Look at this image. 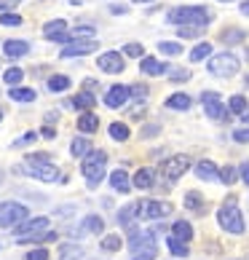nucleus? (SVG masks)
Returning a JSON list of instances; mask_svg holds the SVG:
<instances>
[{
	"mask_svg": "<svg viewBox=\"0 0 249 260\" xmlns=\"http://www.w3.org/2000/svg\"><path fill=\"white\" fill-rule=\"evenodd\" d=\"M201 32H204V27H180L177 30L180 38H198Z\"/></svg>",
	"mask_w": 249,
	"mask_h": 260,
	"instance_id": "a19ab883",
	"label": "nucleus"
},
{
	"mask_svg": "<svg viewBox=\"0 0 249 260\" xmlns=\"http://www.w3.org/2000/svg\"><path fill=\"white\" fill-rule=\"evenodd\" d=\"M24 260H49V249L38 247V249H32V252H27Z\"/></svg>",
	"mask_w": 249,
	"mask_h": 260,
	"instance_id": "c03bdc74",
	"label": "nucleus"
},
{
	"mask_svg": "<svg viewBox=\"0 0 249 260\" xmlns=\"http://www.w3.org/2000/svg\"><path fill=\"white\" fill-rule=\"evenodd\" d=\"M142 51H145V49H142V43H126V46H123V54H126V56H137V59H142Z\"/></svg>",
	"mask_w": 249,
	"mask_h": 260,
	"instance_id": "ea45409f",
	"label": "nucleus"
},
{
	"mask_svg": "<svg viewBox=\"0 0 249 260\" xmlns=\"http://www.w3.org/2000/svg\"><path fill=\"white\" fill-rule=\"evenodd\" d=\"M70 153H73V156L75 158H83V156H89V153H91V142L89 140H86V137H75L73 142H70Z\"/></svg>",
	"mask_w": 249,
	"mask_h": 260,
	"instance_id": "a878e982",
	"label": "nucleus"
},
{
	"mask_svg": "<svg viewBox=\"0 0 249 260\" xmlns=\"http://www.w3.org/2000/svg\"><path fill=\"white\" fill-rule=\"evenodd\" d=\"M49 228V217H27V220H22L16 228H14V234L22 239V236H35V234H43V231Z\"/></svg>",
	"mask_w": 249,
	"mask_h": 260,
	"instance_id": "9d476101",
	"label": "nucleus"
},
{
	"mask_svg": "<svg viewBox=\"0 0 249 260\" xmlns=\"http://www.w3.org/2000/svg\"><path fill=\"white\" fill-rule=\"evenodd\" d=\"M169 70H174V73H169L171 81H188L190 78V70H180V67H169Z\"/></svg>",
	"mask_w": 249,
	"mask_h": 260,
	"instance_id": "a18cd8bd",
	"label": "nucleus"
},
{
	"mask_svg": "<svg viewBox=\"0 0 249 260\" xmlns=\"http://www.w3.org/2000/svg\"><path fill=\"white\" fill-rule=\"evenodd\" d=\"M27 169L32 172V177L43 180V182H54V180H59V169H56L51 161H30V158H27Z\"/></svg>",
	"mask_w": 249,
	"mask_h": 260,
	"instance_id": "1a4fd4ad",
	"label": "nucleus"
},
{
	"mask_svg": "<svg viewBox=\"0 0 249 260\" xmlns=\"http://www.w3.org/2000/svg\"><path fill=\"white\" fill-rule=\"evenodd\" d=\"M64 89H70V78H67V75H51L49 91H64Z\"/></svg>",
	"mask_w": 249,
	"mask_h": 260,
	"instance_id": "2f4dec72",
	"label": "nucleus"
},
{
	"mask_svg": "<svg viewBox=\"0 0 249 260\" xmlns=\"http://www.w3.org/2000/svg\"><path fill=\"white\" fill-rule=\"evenodd\" d=\"M0 121H3V110H0Z\"/></svg>",
	"mask_w": 249,
	"mask_h": 260,
	"instance_id": "13d9d810",
	"label": "nucleus"
},
{
	"mask_svg": "<svg viewBox=\"0 0 249 260\" xmlns=\"http://www.w3.org/2000/svg\"><path fill=\"white\" fill-rule=\"evenodd\" d=\"M134 220H139V201H131V204H126V207L118 212V225L131 228Z\"/></svg>",
	"mask_w": 249,
	"mask_h": 260,
	"instance_id": "dca6fc26",
	"label": "nucleus"
},
{
	"mask_svg": "<svg viewBox=\"0 0 249 260\" xmlns=\"http://www.w3.org/2000/svg\"><path fill=\"white\" fill-rule=\"evenodd\" d=\"M94 105H97V97H94L91 91H81L78 97H73V108L75 110H86V113H89Z\"/></svg>",
	"mask_w": 249,
	"mask_h": 260,
	"instance_id": "5701e85b",
	"label": "nucleus"
},
{
	"mask_svg": "<svg viewBox=\"0 0 249 260\" xmlns=\"http://www.w3.org/2000/svg\"><path fill=\"white\" fill-rule=\"evenodd\" d=\"M16 3H22V0H11V6H16Z\"/></svg>",
	"mask_w": 249,
	"mask_h": 260,
	"instance_id": "4d7b16f0",
	"label": "nucleus"
},
{
	"mask_svg": "<svg viewBox=\"0 0 249 260\" xmlns=\"http://www.w3.org/2000/svg\"><path fill=\"white\" fill-rule=\"evenodd\" d=\"M131 185H134V188H139V190H150L153 185H156V172L148 169V167L137 169V175H134Z\"/></svg>",
	"mask_w": 249,
	"mask_h": 260,
	"instance_id": "4468645a",
	"label": "nucleus"
},
{
	"mask_svg": "<svg viewBox=\"0 0 249 260\" xmlns=\"http://www.w3.org/2000/svg\"><path fill=\"white\" fill-rule=\"evenodd\" d=\"M228 110H231V113H238V115H244V113H246V100L241 97V94H236V97L228 100Z\"/></svg>",
	"mask_w": 249,
	"mask_h": 260,
	"instance_id": "f704fd0d",
	"label": "nucleus"
},
{
	"mask_svg": "<svg viewBox=\"0 0 249 260\" xmlns=\"http://www.w3.org/2000/svg\"><path fill=\"white\" fill-rule=\"evenodd\" d=\"M41 137H46V140H54V137H56V132L49 126V123H46V126L41 129Z\"/></svg>",
	"mask_w": 249,
	"mask_h": 260,
	"instance_id": "de8ad7c7",
	"label": "nucleus"
},
{
	"mask_svg": "<svg viewBox=\"0 0 249 260\" xmlns=\"http://www.w3.org/2000/svg\"><path fill=\"white\" fill-rule=\"evenodd\" d=\"M104 167H108V153H104V150H91L89 156H83L81 172L86 177V185L97 188L99 182L104 180Z\"/></svg>",
	"mask_w": 249,
	"mask_h": 260,
	"instance_id": "f03ea898",
	"label": "nucleus"
},
{
	"mask_svg": "<svg viewBox=\"0 0 249 260\" xmlns=\"http://www.w3.org/2000/svg\"><path fill=\"white\" fill-rule=\"evenodd\" d=\"M97 67L104 73H110V75H118V73L126 70V62H123V56L118 51H104V54H99Z\"/></svg>",
	"mask_w": 249,
	"mask_h": 260,
	"instance_id": "9b49d317",
	"label": "nucleus"
},
{
	"mask_svg": "<svg viewBox=\"0 0 249 260\" xmlns=\"http://www.w3.org/2000/svg\"><path fill=\"white\" fill-rule=\"evenodd\" d=\"M158 134V126H145L142 129V137H156Z\"/></svg>",
	"mask_w": 249,
	"mask_h": 260,
	"instance_id": "09e8293b",
	"label": "nucleus"
},
{
	"mask_svg": "<svg viewBox=\"0 0 249 260\" xmlns=\"http://www.w3.org/2000/svg\"><path fill=\"white\" fill-rule=\"evenodd\" d=\"M244 38H246V32L238 30V27H228V30L220 32V41H223L225 46H236V43H241Z\"/></svg>",
	"mask_w": 249,
	"mask_h": 260,
	"instance_id": "b1692460",
	"label": "nucleus"
},
{
	"mask_svg": "<svg viewBox=\"0 0 249 260\" xmlns=\"http://www.w3.org/2000/svg\"><path fill=\"white\" fill-rule=\"evenodd\" d=\"M171 231H174V239H180V242H190L193 239V225L188 223V220H177L174 225H171Z\"/></svg>",
	"mask_w": 249,
	"mask_h": 260,
	"instance_id": "4be33fe9",
	"label": "nucleus"
},
{
	"mask_svg": "<svg viewBox=\"0 0 249 260\" xmlns=\"http://www.w3.org/2000/svg\"><path fill=\"white\" fill-rule=\"evenodd\" d=\"M139 70L145 75H164L169 67H166V62L156 59V56H142V59H139Z\"/></svg>",
	"mask_w": 249,
	"mask_h": 260,
	"instance_id": "2eb2a0df",
	"label": "nucleus"
},
{
	"mask_svg": "<svg viewBox=\"0 0 249 260\" xmlns=\"http://www.w3.org/2000/svg\"><path fill=\"white\" fill-rule=\"evenodd\" d=\"M134 3H150V0H134Z\"/></svg>",
	"mask_w": 249,
	"mask_h": 260,
	"instance_id": "6e6d98bb",
	"label": "nucleus"
},
{
	"mask_svg": "<svg viewBox=\"0 0 249 260\" xmlns=\"http://www.w3.org/2000/svg\"><path fill=\"white\" fill-rule=\"evenodd\" d=\"M217 220H220V228L228 231V234H244V228H246L244 215H241V209H238V204L233 199L217 209Z\"/></svg>",
	"mask_w": 249,
	"mask_h": 260,
	"instance_id": "7ed1b4c3",
	"label": "nucleus"
},
{
	"mask_svg": "<svg viewBox=\"0 0 249 260\" xmlns=\"http://www.w3.org/2000/svg\"><path fill=\"white\" fill-rule=\"evenodd\" d=\"M121 244H123V239L118 236V234H108L102 239V249H108V252H116V249H121Z\"/></svg>",
	"mask_w": 249,
	"mask_h": 260,
	"instance_id": "72a5a7b5",
	"label": "nucleus"
},
{
	"mask_svg": "<svg viewBox=\"0 0 249 260\" xmlns=\"http://www.w3.org/2000/svg\"><path fill=\"white\" fill-rule=\"evenodd\" d=\"M171 215V204L169 201H139V220H158Z\"/></svg>",
	"mask_w": 249,
	"mask_h": 260,
	"instance_id": "0eeeda50",
	"label": "nucleus"
},
{
	"mask_svg": "<svg viewBox=\"0 0 249 260\" xmlns=\"http://www.w3.org/2000/svg\"><path fill=\"white\" fill-rule=\"evenodd\" d=\"M236 70H238V59L228 51L209 59V73L217 75V78H231V75H236Z\"/></svg>",
	"mask_w": 249,
	"mask_h": 260,
	"instance_id": "39448f33",
	"label": "nucleus"
},
{
	"mask_svg": "<svg viewBox=\"0 0 249 260\" xmlns=\"http://www.w3.org/2000/svg\"><path fill=\"white\" fill-rule=\"evenodd\" d=\"M35 137H38L35 132H27V134H22L19 140H14V148H24V145H30V142H35Z\"/></svg>",
	"mask_w": 249,
	"mask_h": 260,
	"instance_id": "37998d69",
	"label": "nucleus"
},
{
	"mask_svg": "<svg viewBox=\"0 0 249 260\" xmlns=\"http://www.w3.org/2000/svg\"><path fill=\"white\" fill-rule=\"evenodd\" d=\"M110 137L116 142H126L129 140V126H126V123H121V121L110 123Z\"/></svg>",
	"mask_w": 249,
	"mask_h": 260,
	"instance_id": "c756f323",
	"label": "nucleus"
},
{
	"mask_svg": "<svg viewBox=\"0 0 249 260\" xmlns=\"http://www.w3.org/2000/svg\"><path fill=\"white\" fill-rule=\"evenodd\" d=\"M188 169H190V158L188 156H171V158H166L164 164H161V172H164V177H169V180L183 177Z\"/></svg>",
	"mask_w": 249,
	"mask_h": 260,
	"instance_id": "6e6552de",
	"label": "nucleus"
},
{
	"mask_svg": "<svg viewBox=\"0 0 249 260\" xmlns=\"http://www.w3.org/2000/svg\"><path fill=\"white\" fill-rule=\"evenodd\" d=\"M169 22L171 24H183V27H204L212 14L206 11V6H180L169 11Z\"/></svg>",
	"mask_w": 249,
	"mask_h": 260,
	"instance_id": "f257e3e1",
	"label": "nucleus"
},
{
	"mask_svg": "<svg viewBox=\"0 0 249 260\" xmlns=\"http://www.w3.org/2000/svg\"><path fill=\"white\" fill-rule=\"evenodd\" d=\"M209 54H212V46H209V43H198L196 49L190 51V62H204Z\"/></svg>",
	"mask_w": 249,
	"mask_h": 260,
	"instance_id": "473e14b6",
	"label": "nucleus"
},
{
	"mask_svg": "<svg viewBox=\"0 0 249 260\" xmlns=\"http://www.w3.org/2000/svg\"><path fill=\"white\" fill-rule=\"evenodd\" d=\"M8 97L14 102H35V89H24V86H14L8 91Z\"/></svg>",
	"mask_w": 249,
	"mask_h": 260,
	"instance_id": "bb28decb",
	"label": "nucleus"
},
{
	"mask_svg": "<svg viewBox=\"0 0 249 260\" xmlns=\"http://www.w3.org/2000/svg\"><path fill=\"white\" fill-rule=\"evenodd\" d=\"M102 231H104V220L99 215H89L83 220L81 228H75V236H81V234H102Z\"/></svg>",
	"mask_w": 249,
	"mask_h": 260,
	"instance_id": "f3484780",
	"label": "nucleus"
},
{
	"mask_svg": "<svg viewBox=\"0 0 249 260\" xmlns=\"http://www.w3.org/2000/svg\"><path fill=\"white\" fill-rule=\"evenodd\" d=\"M110 11H113V14H126V6H113Z\"/></svg>",
	"mask_w": 249,
	"mask_h": 260,
	"instance_id": "603ef678",
	"label": "nucleus"
},
{
	"mask_svg": "<svg viewBox=\"0 0 249 260\" xmlns=\"http://www.w3.org/2000/svg\"><path fill=\"white\" fill-rule=\"evenodd\" d=\"M166 247L171 249V255H177V257H188V255H190L188 244H185V242H180V239H174V236H169V239H166Z\"/></svg>",
	"mask_w": 249,
	"mask_h": 260,
	"instance_id": "c85d7f7f",
	"label": "nucleus"
},
{
	"mask_svg": "<svg viewBox=\"0 0 249 260\" xmlns=\"http://www.w3.org/2000/svg\"><path fill=\"white\" fill-rule=\"evenodd\" d=\"M201 102H204V113H206L212 121H223V118H225L228 108L223 105V100H220L217 91H204V94H201Z\"/></svg>",
	"mask_w": 249,
	"mask_h": 260,
	"instance_id": "423d86ee",
	"label": "nucleus"
},
{
	"mask_svg": "<svg viewBox=\"0 0 249 260\" xmlns=\"http://www.w3.org/2000/svg\"><path fill=\"white\" fill-rule=\"evenodd\" d=\"M6 8H8V3H0V11H6Z\"/></svg>",
	"mask_w": 249,
	"mask_h": 260,
	"instance_id": "5fc2aeb1",
	"label": "nucleus"
},
{
	"mask_svg": "<svg viewBox=\"0 0 249 260\" xmlns=\"http://www.w3.org/2000/svg\"><path fill=\"white\" fill-rule=\"evenodd\" d=\"M3 78H6V83L14 89V86L22 83V78H24V70H22V67H8V70L3 73Z\"/></svg>",
	"mask_w": 249,
	"mask_h": 260,
	"instance_id": "7c9ffc66",
	"label": "nucleus"
},
{
	"mask_svg": "<svg viewBox=\"0 0 249 260\" xmlns=\"http://www.w3.org/2000/svg\"><path fill=\"white\" fill-rule=\"evenodd\" d=\"M78 129L86 132V134H91V132H97L99 129V118L94 113H83L81 118H78Z\"/></svg>",
	"mask_w": 249,
	"mask_h": 260,
	"instance_id": "393cba45",
	"label": "nucleus"
},
{
	"mask_svg": "<svg viewBox=\"0 0 249 260\" xmlns=\"http://www.w3.org/2000/svg\"><path fill=\"white\" fill-rule=\"evenodd\" d=\"M3 51H6V56H11V59H19V56L30 54V43L27 41H6Z\"/></svg>",
	"mask_w": 249,
	"mask_h": 260,
	"instance_id": "a211bd4d",
	"label": "nucleus"
},
{
	"mask_svg": "<svg viewBox=\"0 0 249 260\" xmlns=\"http://www.w3.org/2000/svg\"><path fill=\"white\" fill-rule=\"evenodd\" d=\"M129 100V86H110L108 94H104V105L108 108H121Z\"/></svg>",
	"mask_w": 249,
	"mask_h": 260,
	"instance_id": "ddd939ff",
	"label": "nucleus"
},
{
	"mask_svg": "<svg viewBox=\"0 0 249 260\" xmlns=\"http://www.w3.org/2000/svg\"><path fill=\"white\" fill-rule=\"evenodd\" d=\"M158 49H161V54H164V56H177V54H183V46L174 43V41H164V43L158 46Z\"/></svg>",
	"mask_w": 249,
	"mask_h": 260,
	"instance_id": "c9c22d12",
	"label": "nucleus"
},
{
	"mask_svg": "<svg viewBox=\"0 0 249 260\" xmlns=\"http://www.w3.org/2000/svg\"><path fill=\"white\" fill-rule=\"evenodd\" d=\"M27 215H30V209L24 204L6 201V204H0V228H16L22 220H27Z\"/></svg>",
	"mask_w": 249,
	"mask_h": 260,
	"instance_id": "20e7f679",
	"label": "nucleus"
},
{
	"mask_svg": "<svg viewBox=\"0 0 249 260\" xmlns=\"http://www.w3.org/2000/svg\"><path fill=\"white\" fill-rule=\"evenodd\" d=\"M110 185L116 188L118 193H129V190H131V180H129V175L123 169H116L110 175Z\"/></svg>",
	"mask_w": 249,
	"mask_h": 260,
	"instance_id": "aec40b11",
	"label": "nucleus"
},
{
	"mask_svg": "<svg viewBox=\"0 0 249 260\" xmlns=\"http://www.w3.org/2000/svg\"><path fill=\"white\" fill-rule=\"evenodd\" d=\"M241 118H244V123H249V113H244V115H241Z\"/></svg>",
	"mask_w": 249,
	"mask_h": 260,
	"instance_id": "864d4df0",
	"label": "nucleus"
},
{
	"mask_svg": "<svg viewBox=\"0 0 249 260\" xmlns=\"http://www.w3.org/2000/svg\"><path fill=\"white\" fill-rule=\"evenodd\" d=\"M185 207L188 209H201V196L196 193V190H190V193L185 196Z\"/></svg>",
	"mask_w": 249,
	"mask_h": 260,
	"instance_id": "79ce46f5",
	"label": "nucleus"
},
{
	"mask_svg": "<svg viewBox=\"0 0 249 260\" xmlns=\"http://www.w3.org/2000/svg\"><path fill=\"white\" fill-rule=\"evenodd\" d=\"M196 177H198V180H206V182L220 180V169L215 167L212 161H198V164H196Z\"/></svg>",
	"mask_w": 249,
	"mask_h": 260,
	"instance_id": "6ab92c4d",
	"label": "nucleus"
},
{
	"mask_svg": "<svg viewBox=\"0 0 249 260\" xmlns=\"http://www.w3.org/2000/svg\"><path fill=\"white\" fill-rule=\"evenodd\" d=\"M246 89H249V78H246Z\"/></svg>",
	"mask_w": 249,
	"mask_h": 260,
	"instance_id": "bf43d9fd",
	"label": "nucleus"
},
{
	"mask_svg": "<svg viewBox=\"0 0 249 260\" xmlns=\"http://www.w3.org/2000/svg\"><path fill=\"white\" fill-rule=\"evenodd\" d=\"M81 255H83L81 247H70V244L62 247V260H81Z\"/></svg>",
	"mask_w": 249,
	"mask_h": 260,
	"instance_id": "4c0bfd02",
	"label": "nucleus"
},
{
	"mask_svg": "<svg viewBox=\"0 0 249 260\" xmlns=\"http://www.w3.org/2000/svg\"><path fill=\"white\" fill-rule=\"evenodd\" d=\"M94 49H99L97 46V41H70L62 49V59H70V56H86V54H91Z\"/></svg>",
	"mask_w": 249,
	"mask_h": 260,
	"instance_id": "f8f14e48",
	"label": "nucleus"
},
{
	"mask_svg": "<svg viewBox=\"0 0 249 260\" xmlns=\"http://www.w3.org/2000/svg\"><path fill=\"white\" fill-rule=\"evenodd\" d=\"M220 180H223L225 185H233V182L238 180L236 177V169L233 167H223V169H220Z\"/></svg>",
	"mask_w": 249,
	"mask_h": 260,
	"instance_id": "58836bf2",
	"label": "nucleus"
},
{
	"mask_svg": "<svg viewBox=\"0 0 249 260\" xmlns=\"http://www.w3.org/2000/svg\"><path fill=\"white\" fill-rule=\"evenodd\" d=\"M238 11H241L244 16H249V0H244V3H241V6H238Z\"/></svg>",
	"mask_w": 249,
	"mask_h": 260,
	"instance_id": "3c124183",
	"label": "nucleus"
},
{
	"mask_svg": "<svg viewBox=\"0 0 249 260\" xmlns=\"http://www.w3.org/2000/svg\"><path fill=\"white\" fill-rule=\"evenodd\" d=\"M166 108H171V110H188L190 108V97H188V94H171V97L166 100Z\"/></svg>",
	"mask_w": 249,
	"mask_h": 260,
	"instance_id": "cd10ccee",
	"label": "nucleus"
},
{
	"mask_svg": "<svg viewBox=\"0 0 249 260\" xmlns=\"http://www.w3.org/2000/svg\"><path fill=\"white\" fill-rule=\"evenodd\" d=\"M233 140L236 142H249V129H236L233 132Z\"/></svg>",
	"mask_w": 249,
	"mask_h": 260,
	"instance_id": "49530a36",
	"label": "nucleus"
},
{
	"mask_svg": "<svg viewBox=\"0 0 249 260\" xmlns=\"http://www.w3.org/2000/svg\"><path fill=\"white\" fill-rule=\"evenodd\" d=\"M0 24H3V27H19V24H22V16L3 11V14H0Z\"/></svg>",
	"mask_w": 249,
	"mask_h": 260,
	"instance_id": "e433bc0d",
	"label": "nucleus"
},
{
	"mask_svg": "<svg viewBox=\"0 0 249 260\" xmlns=\"http://www.w3.org/2000/svg\"><path fill=\"white\" fill-rule=\"evenodd\" d=\"M64 32H67V22H64V19H54V22H49L43 27V35L49 38V41H56V38L64 35Z\"/></svg>",
	"mask_w": 249,
	"mask_h": 260,
	"instance_id": "412c9836",
	"label": "nucleus"
},
{
	"mask_svg": "<svg viewBox=\"0 0 249 260\" xmlns=\"http://www.w3.org/2000/svg\"><path fill=\"white\" fill-rule=\"evenodd\" d=\"M241 180L249 185V164H244V167H241Z\"/></svg>",
	"mask_w": 249,
	"mask_h": 260,
	"instance_id": "8fccbe9b",
	"label": "nucleus"
}]
</instances>
